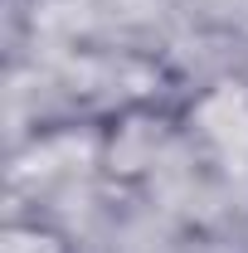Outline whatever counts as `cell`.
Returning a JSON list of instances; mask_svg holds the SVG:
<instances>
[{"instance_id": "cell-2", "label": "cell", "mask_w": 248, "mask_h": 253, "mask_svg": "<svg viewBox=\"0 0 248 253\" xmlns=\"http://www.w3.org/2000/svg\"><path fill=\"white\" fill-rule=\"evenodd\" d=\"M175 131H180V122L170 126V122H161V117H151V112H122V117H112L107 131H102V146H97L102 170L107 175H136V170L156 166L161 146Z\"/></svg>"}, {"instance_id": "cell-1", "label": "cell", "mask_w": 248, "mask_h": 253, "mask_svg": "<svg viewBox=\"0 0 248 253\" xmlns=\"http://www.w3.org/2000/svg\"><path fill=\"white\" fill-rule=\"evenodd\" d=\"M180 136L229 170H248V78H209L180 112Z\"/></svg>"}, {"instance_id": "cell-3", "label": "cell", "mask_w": 248, "mask_h": 253, "mask_svg": "<svg viewBox=\"0 0 248 253\" xmlns=\"http://www.w3.org/2000/svg\"><path fill=\"white\" fill-rule=\"evenodd\" d=\"M0 253H73V239L54 219L10 214V219L0 224Z\"/></svg>"}]
</instances>
